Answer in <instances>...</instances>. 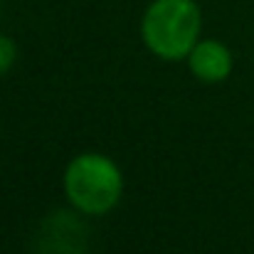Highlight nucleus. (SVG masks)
<instances>
[{
  "label": "nucleus",
  "mask_w": 254,
  "mask_h": 254,
  "mask_svg": "<svg viewBox=\"0 0 254 254\" xmlns=\"http://www.w3.org/2000/svg\"><path fill=\"white\" fill-rule=\"evenodd\" d=\"M200 7L192 0H156L143 15V40L153 55L183 60L197 45Z\"/></svg>",
  "instance_id": "f257e3e1"
},
{
  "label": "nucleus",
  "mask_w": 254,
  "mask_h": 254,
  "mask_svg": "<svg viewBox=\"0 0 254 254\" xmlns=\"http://www.w3.org/2000/svg\"><path fill=\"white\" fill-rule=\"evenodd\" d=\"M121 173L99 153H84L69 163L64 173V190L74 207L86 215L109 212L121 197Z\"/></svg>",
  "instance_id": "f03ea898"
},
{
  "label": "nucleus",
  "mask_w": 254,
  "mask_h": 254,
  "mask_svg": "<svg viewBox=\"0 0 254 254\" xmlns=\"http://www.w3.org/2000/svg\"><path fill=\"white\" fill-rule=\"evenodd\" d=\"M190 69L202 82H222L232 72V55L222 42H197L190 52Z\"/></svg>",
  "instance_id": "7ed1b4c3"
},
{
  "label": "nucleus",
  "mask_w": 254,
  "mask_h": 254,
  "mask_svg": "<svg viewBox=\"0 0 254 254\" xmlns=\"http://www.w3.org/2000/svg\"><path fill=\"white\" fill-rule=\"evenodd\" d=\"M15 55H17V50H15L12 40L5 37V35H0V74H5V72L12 67Z\"/></svg>",
  "instance_id": "20e7f679"
}]
</instances>
